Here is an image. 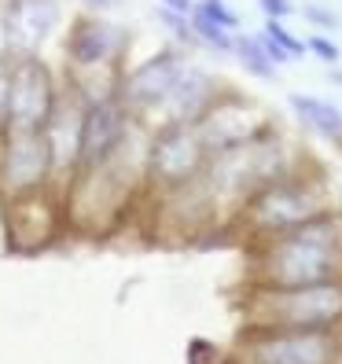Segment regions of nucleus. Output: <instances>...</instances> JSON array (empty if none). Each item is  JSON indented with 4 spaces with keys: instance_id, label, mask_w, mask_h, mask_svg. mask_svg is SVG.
Listing matches in <instances>:
<instances>
[{
    "instance_id": "7",
    "label": "nucleus",
    "mask_w": 342,
    "mask_h": 364,
    "mask_svg": "<svg viewBox=\"0 0 342 364\" xmlns=\"http://www.w3.org/2000/svg\"><path fill=\"white\" fill-rule=\"evenodd\" d=\"M129 52V30L114 23L111 15H74L67 37H63V55L74 70L70 81L89 77H122V59Z\"/></svg>"
},
{
    "instance_id": "14",
    "label": "nucleus",
    "mask_w": 342,
    "mask_h": 364,
    "mask_svg": "<svg viewBox=\"0 0 342 364\" xmlns=\"http://www.w3.org/2000/svg\"><path fill=\"white\" fill-rule=\"evenodd\" d=\"M0 23L11 59L41 55L63 23V0H0Z\"/></svg>"
},
{
    "instance_id": "15",
    "label": "nucleus",
    "mask_w": 342,
    "mask_h": 364,
    "mask_svg": "<svg viewBox=\"0 0 342 364\" xmlns=\"http://www.w3.org/2000/svg\"><path fill=\"white\" fill-rule=\"evenodd\" d=\"M228 89V81L221 74H213L210 67H199V63H191L188 74L181 77V85L173 89V96L166 100V107L159 111L155 125H169V122H184V125H196L213 103L218 96Z\"/></svg>"
},
{
    "instance_id": "6",
    "label": "nucleus",
    "mask_w": 342,
    "mask_h": 364,
    "mask_svg": "<svg viewBox=\"0 0 342 364\" xmlns=\"http://www.w3.org/2000/svg\"><path fill=\"white\" fill-rule=\"evenodd\" d=\"M210 166V151L196 125L169 122L155 125L144 151V191L155 199H166L173 191L196 184Z\"/></svg>"
},
{
    "instance_id": "10",
    "label": "nucleus",
    "mask_w": 342,
    "mask_h": 364,
    "mask_svg": "<svg viewBox=\"0 0 342 364\" xmlns=\"http://www.w3.org/2000/svg\"><path fill=\"white\" fill-rule=\"evenodd\" d=\"M137 118L122 107L118 96H100V100H85L81 111V136H78V169H96L107 166L125 144L137 133Z\"/></svg>"
},
{
    "instance_id": "13",
    "label": "nucleus",
    "mask_w": 342,
    "mask_h": 364,
    "mask_svg": "<svg viewBox=\"0 0 342 364\" xmlns=\"http://www.w3.org/2000/svg\"><path fill=\"white\" fill-rule=\"evenodd\" d=\"M265 122H269V114L258 107V100H250V96H243L240 89L228 85V89L218 96V103L196 122V129L206 144V151L221 155V151H232V147L254 140Z\"/></svg>"
},
{
    "instance_id": "28",
    "label": "nucleus",
    "mask_w": 342,
    "mask_h": 364,
    "mask_svg": "<svg viewBox=\"0 0 342 364\" xmlns=\"http://www.w3.org/2000/svg\"><path fill=\"white\" fill-rule=\"evenodd\" d=\"M81 4L89 8L92 15H107V11H114V8L122 4V0H81Z\"/></svg>"
},
{
    "instance_id": "2",
    "label": "nucleus",
    "mask_w": 342,
    "mask_h": 364,
    "mask_svg": "<svg viewBox=\"0 0 342 364\" xmlns=\"http://www.w3.org/2000/svg\"><path fill=\"white\" fill-rule=\"evenodd\" d=\"M342 210L335 199V188L324 173V166L316 159H298L287 173H280L276 181H269L265 188H258L254 196L240 206V213L232 218V228L247 243L258 240H272V235L294 232L324 213Z\"/></svg>"
},
{
    "instance_id": "5",
    "label": "nucleus",
    "mask_w": 342,
    "mask_h": 364,
    "mask_svg": "<svg viewBox=\"0 0 342 364\" xmlns=\"http://www.w3.org/2000/svg\"><path fill=\"white\" fill-rule=\"evenodd\" d=\"M221 364H342V331L240 328Z\"/></svg>"
},
{
    "instance_id": "8",
    "label": "nucleus",
    "mask_w": 342,
    "mask_h": 364,
    "mask_svg": "<svg viewBox=\"0 0 342 364\" xmlns=\"http://www.w3.org/2000/svg\"><path fill=\"white\" fill-rule=\"evenodd\" d=\"M191 59L184 55V48L177 45H166L159 52H151L147 59L133 63V67H125L122 77H118V100L122 107L129 111L140 125L144 122H155L159 111L166 107V100L173 96V89L181 85V77L188 74Z\"/></svg>"
},
{
    "instance_id": "1",
    "label": "nucleus",
    "mask_w": 342,
    "mask_h": 364,
    "mask_svg": "<svg viewBox=\"0 0 342 364\" xmlns=\"http://www.w3.org/2000/svg\"><path fill=\"white\" fill-rule=\"evenodd\" d=\"M342 276V210L294 232L247 243L243 287H302Z\"/></svg>"
},
{
    "instance_id": "4",
    "label": "nucleus",
    "mask_w": 342,
    "mask_h": 364,
    "mask_svg": "<svg viewBox=\"0 0 342 364\" xmlns=\"http://www.w3.org/2000/svg\"><path fill=\"white\" fill-rule=\"evenodd\" d=\"M240 328H306L342 331V276L302 287H243Z\"/></svg>"
},
{
    "instance_id": "24",
    "label": "nucleus",
    "mask_w": 342,
    "mask_h": 364,
    "mask_svg": "<svg viewBox=\"0 0 342 364\" xmlns=\"http://www.w3.org/2000/svg\"><path fill=\"white\" fill-rule=\"evenodd\" d=\"M221 357H225V350H218V346H213V342H206V338H191V342H188V364H210V360L221 364Z\"/></svg>"
},
{
    "instance_id": "25",
    "label": "nucleus",
    "mask_w": 342,
    "mask_h": 364,
    "mask_svg": "<svg viewBox=\"0 0 342 364\" xmlns=\"http://www.w3.org/2000/svg\"><path fill=\"white\" fill-rule=\"evenodd\" d=\"M258 11L265 15V23H287L294 15V0H258Z\"/></svg>"
},
{
    "instance_id": "16",
    "label": "nucleus",
    "mask_w": 342,
    "mask_h": 364,
    "mask_svg": "<svg viewBox=\"0 0 342 364\" xmlns=\"http://www.w3.org/2000/svg\"><path fill=\"white\" fill-rule=\"evenodd\" d=\"M287 111L302 129L316 140H324L331 147H342V107L331 103L328 96H313V92H291L287 96Z\"/></svg>"
},
{
    "instance_id": "22",
    "label": "nucleus",
    "mask_w": 342,
    "mask_h": 364,
    "mask_svg": "<svg viewBox=\"0 0 342 364\" xmlns=\"http://www.w3.org/2000/svg\"><path fill=\"white\" fill-rule=\"evenodd\" d=\"M306 48H309L313 59L328 63V67H335V63L342 59V45H338L331 33H309V37H306Z\"/></svg>"
},
{
    "instance_id": "12",
    "label": "nucleus",
    "mask_w": 342,
    "mask_h": 364,
    "mask_svg": "<svg viewBox=\"0 0 342 364\" xmlns=\"http://www.w3.org/2000/svg\"><path fill=\"white\" fill-rule=\"evenodd\" d=\"M55 159L45 133H8L0 136V199H18L30 191L52 188Z\"/></svg>"
},
{
    "instance_id": "27",
    "label": "nucleus",
    "mask_w": 342,
    "mask_h": 364,
    "mask_svg": "<svg viewBox=\"0 0 342 364\" xmlns=\"http://www.w3.org/2000/svg\"><path fill=\"white\" fill-rule=\"evenodd\" d=\"M159 8L177 11V15H191V11H196V0H159Z\"/></svg>"
},
{
    "instance_id": "18",
    "label": "nucleus",
    "mask_w": 342,
    "mask_h": 364,
    "mask_svg": "<svg viewBox=\"0 0 342 364\" xmlns=\"http://www.w3.org/2000/svg\"><path fill=\"white\" fill-rule=\"evenodd\" d=\"M191 33H196L199 45L221 52V55H232V48H236V33H228L221 26H213L210 18H203L199 11H191Z\"/></svg>"
},
{
    "instance_id": "30",
    "label": "nucleus",
    "mask_w": 342,
    "mask_h": 364,
    "mask_svg": "<svg viewBox=\"0 0 342 364\" xmlns=\"http://www.w3.org/2000/svg\"><path fill=\"white\" fill-rule=\"evenodd\" d=\"M331 81H335V85H342V70H335V74H331Z\"/></svg>"
},
{
    "instance_id": "29",
    "label": "nucleus",
    "mask_w": 342,
    "mask_h": 364,
    "mask_svg": "<svg viewBox=\"0 0 342 364\" xmlns=\"http://www.w3.org/2000/svg\"><path fill=\"white\" fill-rule=\"evenodd\" d=\"M11 59V48H8V37H4V23H0V63Z\"/></svg>"
},
{
    "instance_id": "20",
    "label": "nucleus",
    "mask_w": 342,
    "mask_h": 364,
    "mask_svg": "<svg viewBox=\"0 0 342 364\" xmlns=\"http://www.w3.org/2000/svg\"><path fill=\"white\" fill-rule=\"evenodd\" d=\"M196 11H199L203 18H210L213 26L228 30V33H243V30H240L243 18H240V11L232 8L228 0H196Z\"/></svg>"
},
{
    "instance_id": "26",
    "label": "nucleus",
    "mask_w": 342,
    "mask_h": 364,
    "mask_svg": "<svg viewBox=\"0 0 342 364\" xmlns=\"http://www.w3.org/2000/svg\"><path fill=\"white\" fill-rule=\"evenodd\" d=\"M8 96H11V59L0 63V133H4L8 122Z\"/></svg>"
},
{
    "instance_id": "21",
    "label": "nucleus",
    "mask_w": 342,
    "mask_h": 364,
    "mask_svg": "<svg viewBox=\"0 0 342 364\" xmlns=\"http://www.w3.org/2000/svg\"><path fill=\"white\" fill-rule=\"evenodd\" d=\"M155 15H159V26L169 33V41H173L177 48H196L199 45L196 33H191V15H177V11H166V8H159Z\"/></svg>"
},
{
    "instance_id": "17",
    "label": "nucleus",
    "mask_w": 342,
    "mask_h": 364,
    "mask_svg": "<svg viewBox=\"0 0 342 364\" xmlns=\"http://www.w3.org/2000/svg\"><path fill=\"white\" fill-rule=\"evenodd\" d=\"M232 59H236L250 77L276 81V63L269 59V52H265V45H262V33H236V48H232Z\"/></svg>"
},
{
    "instance_id": "19",
    "label": "nucleus",
    "mask_w": 342,
    "mask_h": 364,
    "mask_svg": "<svg viewBox=\"0 0 342 364\" xmlns=\"http://www.w3.org/2000/svg\"><path fill=\"white\" fill-rule=\"evenodd\" d=\"M262 33H265V37H269L272 45L280 48V52H284V55H287L291 63H298V59H306V55H309L306 41L298 37V33H294V30H291L287 23H265V26H262Z\"/></svg>"
},
{
    "instance_id": "3",
    "label": "nucleus",
    "mask_w": 342,
    "mask_h": 364,
    "mask_svg": "<svg viewBox=\"0 0 342 364\" xmlns=\"http://www.w3.org/2000/svg\"><path fill=\"white\" fill-rule=\"evenodd\" d=\"M302 159V151H294V144L284 136V129L272 118L258 129V136L232 147V151L210 155V166L203 173V188L218 210V218L232 225V218L240 213V206L254 196L258 188L276 181L280 173Z\"/></svg>"
},
{
    "instance_id": "23",
    "label": "nucleus",
    "mask_w": 342,
    "mask_h": 364,
    "mask_svg": "<svg viewBox=\"0 0 342 364\" xmlns=\"http://www.w3.org/2000/svg\"><path fill=\"white\" fill-rule=\"evenodd\" d=\"M302 15H306V23L313 26V33H335L342 26V18L331 8H324V4H306Z\"/></svg>"
},
{
    "instance_id": "9",
    "label": "nucleus",
    "mask_w": 342,
    "mask_h": 364,
    "mask_svg": "<svg viewBox=\"0 0 342 364\" xmlns=\"http://www.w3.org/2000/svg\"><path fill=\"white\" fill-rule=\"evenodd\" d=\"M63 89L55 70L41 55H18L11 59V96H8V122L4 133H45V125L55 111Z\"/></svg>"
},
{
    "instance_id": "11",
    "label": "nucleus",
    "mask_w": 342,
    "mask_h": 364,
    "mask_svg": "<svg viewBox=\"0 0 342 364\" xmlns=\"http://www.w3.org/2000/svg\"><path fill=\"white\" fill-rule=\"evenodd\" d=\"M63 221H67V203L55 196V188H41L30 196L4 199V243L15 254H37L45 250Z\"/></svg>"
}]
</instances>
